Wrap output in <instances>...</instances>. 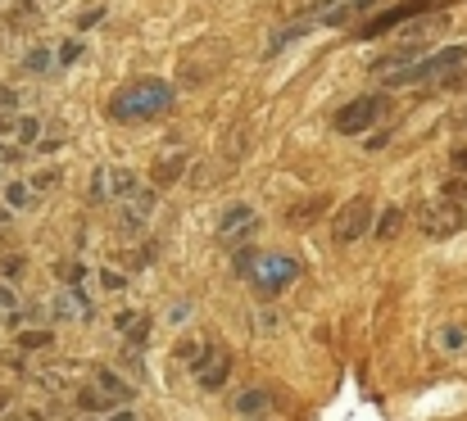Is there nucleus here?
<instances>
[{
	"instance_id": "obj_1",
	"label": "nucleus",
	"mask_w": 467,
	"mask_h": 421,
	"mask_svg": "<svg viewBox=\"0 0 467 421\" xmlns=\"http://www.w3.org/2000/svg\"><path fill=\"white\" fill-rule=\"evenodd\" d=\"M172 100H177V91L163 77H132L109 100V114L119 123H146V118H159L163 109H172Z\"/></svg>"
},
{
	"instance_id": "obj_2",
	"label": "nucleus",
	"mask_w": 467,
	"mask_h": 421,
	"mask_svg": "<svg viewBox=\"0 0 467 421\" xmlns=\"http://www.w3.org/2000/svg\"><path fill=\"white\" fill-rule=\"evenodd\" d=\"M463 68H467L463 46H445V50L418 55L413 64H404V68H395V73H381V77H386V87H445V82H454Z\"/></svg>"
},
{
	"instance_id": "obj_3",
	"label": "nucleus",
	"mask_w": 467,
	"mask_h": 421,
	"mask_svg": "<svg viewBox=\"0 0 467 421\" xmlns=\"http://www.w3.org/2000/svg\"><path fill=\"white\" fill-rule=\"evenodd\" d=\"M236 272L250 277V285L264 294V299H277L291 281L300 277V263L291 254H241L236 259Z\"/></svg>"
},
{
	"instance_id": "obj_4",
	"label": "nucleus",
	"mask_w": 467,
	"mask_h": 421,
	"mask_svg": "<svg viewBox=\"0 0 467 421\" xmlns=\"http://www.w3.org/2000/svg\"><path fill=\"white\" fill-rule=\"evenodd\" d=\"M441 5H445V0H400V5H381V9H372V14L363 18L358 36H363V41L386 36V32H395L400 23H409V18H431Z\"/></svg>"
},
{
	"instance_id": "obj_5",
	"label": "nucleus",
	"mask_w": 467,
	"mask_h": 421,
	"mask_svg": "<svg viewBox=\"0 0 467 421\" xmlns=\"http://www.w3.org/2000/svg\"><path fill=\"white\" fill-rule=\"evenodd\" d=\"M386 109H390V100H386V96H354L349 105H340V109H336L331 128H336L340 137H363V132H372V128L386 118Z\"/></svg>"
},
{
	"instance_id": "obj_6",
	"label": "nucleus",
	"mask_w": 467,
	"mask_h": 421,
	"mask_svg": "<svg viewBox=\"0 0 467 421\" xmlns=\"http://www.w3.org/2000/svg\"><path fill=\"white\" fill-rule=\"evenodd\" d=\"M413 218L427 241H450L463 231V204H454V200H422Z\"/></svg>"
},
{
	"instance_id": "obj_7",
	"label": "nucleus",
	"mask_w": 467,
	"mask_h": 421,
	"mask_svg": "<svg viewBox=\"0 0 467 421\" xmlns=\"http://www.w3.org/2000/svg\"><path fill=\"white\" fill-rule=\"evenodd\" d=\"M368 231H372V200L354 195L349 204L336 209V218H331V241H336V245H354V241H363Z\"/></svg>"
},
{
	"instance_id": "obj_8",
	"label": "nucleus",
	"mask_w": 467,
	"mask_h": 421,
	"mask_svg": "<svg viewBox=\"0 0 467 421\" xmlns=\"http://www.w3.org/2000/svg\"><path fill=\"white\" fill-rule=\"evenodd\" d=\"M227 376H232V354H227V349H204V354L195 358V385H200L204 395H218V390L227 385Z\"/></svg>"
},
{
	"instance_id": "obj_9",
	"label": "nucleus",
	"mask_w": 467,
	"mask_h": 421,
	"mask_svg": "<svg viewBox=\"0 0 467 421\" xmlns=\"http://www.w3.org/2000/svg\"><path fill=\"white\" fill-rule=\"evenodd\" d=\"M377 5H386V0H336V5L317 9V23H322V27H345V23H358V18H368Z\"/></svg>"
},
{
	"instance_id": "obj_10",
	"label": "nucleus",
	"mask_w": 467,
	"mask_h": 421,
	"mask_svg": "<svg viewBox=\"0 0 467 421\" xmlns=\"http://www.w3.org/2000/svg\"><path fill=\"white\" fill-rule=\"evenodd\" d=\"M254 227V209L250 204H232L223 218H218V241H232L236 231H250Z\"/></svg>"
},
{
	"instance_id": "obj_11",
	"label": "nucleus",
	"mask_w": 467,
	"mask_h": 421,
	"mask_svg": "<svg viewBox=\"0 0 467 421\" xmlns=\"http://www.w3.org/2000/svg\"><path fill=\"white\" fill-rule=\"evenodd\" d=\"M268 404H273V390H268V385H254V390H245V395L236 399V413H241V417H259Z\"/></svg>"
},
{
	"instance_id": "obj_12",
	"label": "nucleus",
	"mask_w": 467,
	"mask_h": 421,
	"mask_svg": "<svg viewBox=\"0 0 467 421\" xmlns=\"http://www.w3.org/2000/svg\"><path fill=\"white\" fill-rule=\"evenodd\" d=\"M114 404H119V399L105 395V390H96V385H87V390L78 395V408H82V413H105V408H114Z\"/></svg>"
},
{
	"instance_id": "obj_13",
	"label": "nucleus",
	"mask_w": 467,
	"mask_h": 421,
	"mask_svg": "<svg viewBox=\"0 0 467 421\" xmlns=\"http://www.w3.org/2000/svg\"><path fill=\"white\" fill-rule=\"evenodd\" d=\"M32 200H36V190H32L27 181H9V186H5V204H9V209H32Z\"/></svg>"
},
{
	"instance_id": "obj_14",
	"label": "nucleus",
	"mask_w": 467,
	"mask_h": 421,
	"mask_svg": "<svg viewBox=\"0 0 467 421\" xmlns=\"http://www.w3.org/2000/svg\"><path fill=\"white\" fill-rule=\"evenodd\" d=\"M182 163H186V154H172V159H159V163H155V181H159V186H168V181H177V177H182Z\"/></svg>"
},
{
	"instance_id": "obj_15",
	"label": "nucleus",
	"mask_w": 467,
	"mask_h": 421,
	"mask_svg": "<svg viewBox=\"0 0 467 421\" xmlns=\"http://www.w3.org/2000/svg\"><path fill=\"white\" fill-rule=\"evenodd\" d=\"M463 344H467L463 326H445V331H441V349H445V354H463Z\"/></svg>"
},
{
	"instance_id": "obj_16",
	"label": "nucleus",
	"mask_w": 467,
	"mask_h": 421,
	"mask_svg": "<svg viewBox=\"0 0 467 421\" xmlns=\"http://www.w3.org/2000/svg\"><path fill=\"white\" fill-rule=\"evenodd\" d=\"M36 132H41V123H36V118H18V123L9 128V137H18V145H32Z\"/></svg>"
},
{
	"instance_id": "obj_17",
	"label": "nucleus",
	"mask_w": 467,
	"mask_h": 421,
	"mask_svg": "<svg viewBox=\"0 0 467 421\" xmlns=\"http://www.w3.org/2000/svg\"><path fill=\"white\" fill-rule=\"evenodd\" d=\"M400 222H404V218H400V209H386V218L377 222V236H381V241H395V231H400Z\"/></svg>"
},
{
	"instance_id": "obj_18",
	"label": "nucleus",
	"mask_w": 467,
	"mask_h": 421,
	"mask_svg": "<svg viewBox=\"0 0 467 421\" xmlns=\"http://www.w3.org/2000/svg\"><path fill=\"white\" fill-rule=\"evenodd\" d=\"M114 195H119V200H132V195H137V181H132L128 172H114Z\"/></svg>"
},
{
	"instance_id": "obj_19",
	"label": "nucleus",
	"mask_w": 467,
	"mask_h": 421,
	"mask_svg": "<svg viewBox=\"0 0 467 421\" xmlns=\"http://www.w3.org/2000/svg\"><path fill=\"white\" fill-rule=\"evenodd\" d=\"M55 181H59V172H55V168H46V172H36V177H32L27 186H32V190H50Z\"/></svg>"
},
{
	"instance_id": "obj_20",
	"label": "nucleus",
	"mask_w": 467,
	"mask_h": 421,
	"mask_svg": "<svg viewBox=\"0 0 467 421\" xmlns=\"http://www.w3.org/2000/svg\"><path fill=\"white\" fill-rule=\"evenodd\" d=\"M27 68H32V73H46V68H50V50H32V55H27Z\"/></svg>"
},
{
	"instance_id": "obj_21",
	"label": "nucleus",
	"mask_w": 467,
	"mask_h": 421,
	"mask_svg": "<svg viewBox=\"0 0 467 421\" xmlns=\"http://www.w3.org/2000/svg\"><path fill=\"white\" fill-rule=\"evenodd\" d=\"M322 204H327V200H309L305 209H296V222H309V218H317V213H322Z\"/></svg>"
},
{
	"instance_id": "obj_22",
	"label": "nucleus",
	"mask_w": 467,
	"mask_h": 421,
	"mask_svg": "<svg viewBox=\"0 0 467 421\" xmlns=\"http://www.w3.org/2000/svg\"><path fill=\"white\" fill-rule=\"evenodd\" d=\"M18 344H23V349H46V344H50V335H46V331H32V335H23Z\"/></svg>"
},
{
	"instance_id": "obj_23",
	"label": "nucleus",
	"mask_w": 467,
	"mask_h": 421,
	"mask_svg": "<svg viewBox=\"0 0 467 421\" xmlns=\"http://www.w3.org/2000/svg\"><path fill=\"white\" fill-rule=\"evenodd\" d=\"M14 105H18V91H9V87H5V91H0V114H5V109H14Z\"/></svg>"
},
{
	"instance_id": "obj_24",
	"label": "nucleus",
	"mask_w": 467,
	"mask_h": 421,
	"mask_svg": "<svg viewBox=\"0 0 467 421\" xmlns=\"http://www.w3.org/2000/svg\"><path fill=\"white\" fill-rule=\"evenodd\" d=\"M450 163H454L459 172H467V149H454V154H450Z\"/></svg>"
},
{
	"instance_id": "obj_25",
	"label": "nucleus",
	"mask_w": 467,
	"mask_h": 421,
	"mask_svg": "<svg viewBox=\"0 0 467 421\" xmlns=\"http://www.w3.org/2000/svg\"><path fill=\"white\" fill-rule=\"evenodd\" d=\"M9 308H14V294H9V290L0 285V313H9Z\"/></svg>"
},
{
	"instance_id": "obj_26",
	"label": "nucleus",
	"mask_w": 467,
	"mask_h": 421,
	"mask_svg": "<svg viewBox=\"0 0 467 421\" xmlns=\"http://www.w3.org/2000/svg\"><path fill=\"white\" fill-rule=\"evenodd\" d=\"M105 421H137V417H132L128 408H119V413H109V417H105Z\"/></svg>"
},
{
	"instance_id": "obj_27",
	"label": "nucleus",
	"mask_w": 467,
	"mask_h": 421,
	"mask_svg": "<svg viewBox=\"0 0 467 421\" xmlns=\"http://www.w3.org/2000/svg\"><path fill=\"white\" fill-rule=\"evenodd\" d=\"M445 87H459V91H467V68L459 73V77H454V82H445Z\"/></svg>"
}]
</instances>
